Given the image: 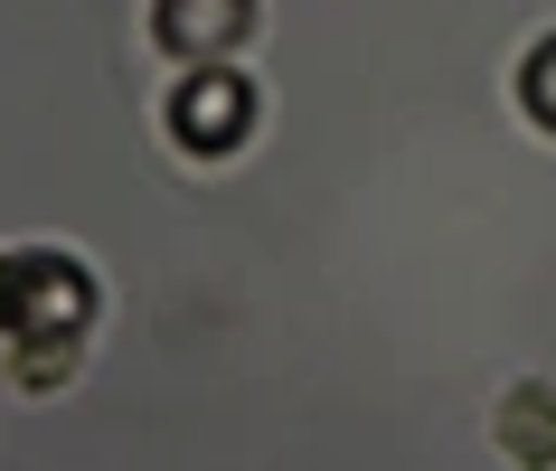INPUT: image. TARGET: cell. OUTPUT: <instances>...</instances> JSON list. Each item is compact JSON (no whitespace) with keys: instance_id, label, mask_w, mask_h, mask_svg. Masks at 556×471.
<instances>
[{"instance_id":"cell-3","label":"cell","mask_w":556,"mask_h":471,"mask_svg":"<svg viewBox=\"0 0 556 471\" xmlns=\"http://www.w3.org/2000/svg\"><path fill=\"white\" fill-rule=\"evenodd\" d=\"M491 434H500V453H509V462H519V471H556V386L519 378V386H509V396H500Z\"/></svg>"},{"instance_id":"cell-1","label":"cell","mask_w":556,"mask_h":471,"mask_svg":"<svg viewBox=\"0 0 556 471\" xmlns=\"http://www.w3.org/2000/svg\"><path fill=\"white\" fill-rule=\"evenodd\" d=\"M86 330H94V273L76 255H48V245L0 255V340H10L20 396H48V386L76 378Z\"/></svg>"},{"instance_id":"cell-2","label":"cell","mask_w":556,"mask_h":471,"mask_svg":"<svg viewBox=\"0 0 556 471\" xmlns=\"http://www.w3.org/2000/svg\"><path fill=\"white\" fill-rule=\"evenodd\" d=\"M264 29V0H151V38H161V58L179 66H227L245 38Z\"/></svg>"}]
</instances>
